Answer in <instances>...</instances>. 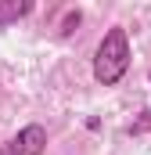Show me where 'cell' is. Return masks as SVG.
<instances>
[{
    "instance_id": "6da1fadb",
    "label": "cell",
    "mask_w": 151,
    "mask_h": 155,
    "mask_svg": "<svg viewBox=\"0 0 151 155\" xmlns=\"http://www.w3.org/2000/svg\"><path fill=\"white\" fill-rule=\"evenodd\" d=\"M130 69V36L122 25H112L104 40L97 43V54H94V79L101 87H115L119 79L126 76Z\"/></svg>"
},
{
    "instance_id": "8992f818",
    "label": "cell",
    "mask_w": 151,
    "mask_h": 155,
    "mask_svg": "<svg viewBox=\"0 0 151 155\" xmlns=\"http://www.w3.org/2000/svg\"><path fill=\"white\" fill-rule=\"evenodd\" d=\"M148 79H151V72H148Z\"/></svg>"
},
{
    "instance_id": "277c9868",
    "label": "cell",
    "mask_w": 151,
    "mask_h": 155,
    "mask_svg": "<svg viewBox=\"0 0 151 155\" xmlns=\"http://www.w3.org/2000/svg\"><path fill=\"white\" fill-rule=\"evenodd\" d=\"M148 130H151V108H144L137 123H130V126H126V134H130V137H140V134H148Z\"/></svg>"
},
{
    "instance_id": "3957f363",
    "label": "cell",
    "mask_w": 151,
    "mask_h": 155,
    "mask_svg": "<svg viewBox=\"0 0 151 155\" xmlns=\"http://www.w3.org/2000/svg\"><path fill=\"white\" fill-rule=\"evenodd\" d=\"M25 15H33V4H29V0H0V29L14 25V22L25 18Z\"/></svg>"
},
{
    "instance_id": "5b68a950",
    "label": "cell",
    "mask_w": 151,
    "mask_h": 155,
    "mask_svg": "<svg viewBox=\"0 0 151 155\" xmlns=\"http://www.w3.org/2000/svg\"><path fill=\"white\" fill-rule=\"evenodd\" d=\"M72 25H79V11H72V15H69V18H65V29H61V33H65V36H69V33H72Z\"/></svg>"
},
{
    "instance_id": "7a4b0ae2",
    "label": "cell",
    "mask_w": 151,
    "mask_h": 155,
    "mask_svg": "<svg viewBox=\"0 0 151 155\" xmlns=\"http://www.w3.org/2000/svg\"><path fill=\"white\" fill-rule=\"evenodd\" d=\"M43 148H47V130L40 123H29L7 141L4 155H43Z\"/></svg>"
}]
</instances>
